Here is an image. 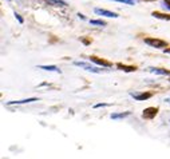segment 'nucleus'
<instances>
[{
  "label": "nucleus",
  "mask_w": 170,
  "mask_h": 159,
  "mask_svg": "<svg viewBox=\"0 0 170 159\" xmlns=\"http://www.w3.org/2000/svg\"><path fill=\"white\" fill-rule=\"evenodd\" d=\"M145 43L147 46L154 47V48H164V47H166V41L159 40V39H154V38H147V39H145Z\"/></svg>",
  "instance_id": "1"
},
{
  "label": "nucleus",
  "mask_w": 170,
  "mask_h": 159,
  "mask_svg": "<svg viewBox=\"0 0 170 159\" xmlns=\"http://www.w3.org/2000/svg\"><path fill=\"white\" fill-rule=\"evenodd\" d=\"M75 66L82 67V68H86V70H87V71H91V72H95V74L101 72V70H99V68H97V67H92V66H90V64L85 63V62H75Z\"/></svg>",
  "instance_id": "2"
},
{
  "label": "nucleus",
  "mask_w": 170,
  "mask_h": 159,
  "mask_svg": "<svg viewBox=\"0 0 170 159\" xmlns=\"http://www.w3.org/2000/svg\"><path fill=\"white\" fill-rule=\"evenodd\" d=\"M157 111H158V108H155V107H149V108H146L145 111H143V118H146V119L154 118L155 115H157Z\"/></svg>",
  "instance_id": "3"
},
{
  "label": "nucleus",
  "mask_w": 170,
  "mask_h": 159,
  "mask_svg": "<svg viewBox=\"0 0 170 159\" xmlns=\"http://www.w3.org/2000/svg\"><path fill=\"white\" fill-rule=\"evenodd\" d=\"M95 13L102 15V16H107V18H118V15L115 12H110V11H106V10H101V8H97Z\"/></svg>",
  "instance_id": "4"
},
{
  "label": "nucleus",
  "mask_w": 170,
  "mask_h": 159,
  "mask_svg": "<svg viewBox=\"0 0 170 159\" xmlns=\"http://www.w3.org/2000/svg\"><path fill=\"white\" fill-rule=\"evenodd\" d=\"M90 60L94 62L95 64H99V66H102V67H111V66H113V64L109 63V62L103 60V59H99V57H95V56H91V57H90Z\"/></svg>",
  "instance_id": "5"
},
{
  "label": "nucleus",
  "mask_w": 170,
  "mask_h": 159,
  "mask_svg": "<svg viewBox=\"0 0 170 159\" xmlns=\"http://www.w3.org/2000/svg\"><path fill=\"white\" fill-rule=\"evenodd\" d=\"M131 96L137 100H146V99L151 98V94H131Z\"/></svg>",
  "instance_id": "6"
},
{
  "label": "nucleus",
  "mask_w": 170,
  "mask_h": 159,
  "mask_svg": "<svg viewBox=\"0 0 170 159\" xmlns=\"http://www.w3.org/2000/svg\"><path fill=\"white\" fill-rule=\"evenodd\" d=\"M36 98H30V99H23V100H15V102H8V104H23V103H30V102H36Z\"/></svg>",
  "instance_id": "7"
},
{
  "label": "nucleus",
  "mask_w": 170,
  "mask_h": 159,
  "mask_svg": "<svg viewBox=\"0 0 170 159\" xmlns=\"http://www.w3.org/2000/svg\"><path fill=\"white\" fill-rule=\"evenodd\" d=\"M117 67L119 70L122 71H126V72H133V71H135V67H131V66H123V64H117Z\"/></svg>",
  "instance_id": "8"
},
{
  "label": "nucleus",
  "mask_w": 170,
  "mask_h": 159,
  "mask_svg": "<svg viewBox=\"0 0 170 159\" xmlns=\"http://www.w3.org/2000/svg\"><path fill=\"white\" fill-rule=\"evenodd\" d=\"M151 15L157 18V19H164V20H170V15H164V13H159V12H153Z\"/></svg>",
  "instance_id": "9"
},
{
  "label": "nucleus",
  "mask_w": 170,
  "mask_h": 159,
  "mask_svg": "<svg viewBox=\"0 0 170 159\" xmlns=\"http://www.w3.org/2000/svg\"><path fill=\"white\" fill-rule=\"evenodd\" d=\"M39 68L46 71H56V72H60V70H58L56 66H39Z\"/></svg>",
  "instance_id": "10"
},
{
  "label": "nucleus",
  "mask_w": 170,
  "mask_h": 159,
  "mask_svg": "<svg viewBox=\"0 0 170 159\" xmlns=\"http://www.w3.org/2000/svg\"><path fill=\"white\" fill-rule=\"evenodd\" d=\"M151 72H155V74H161V75H170V71L167 70H161V68H150Z\"/></svg>",
  "instance_id": "11"
},
{
  "label": "nucleus",
  "mask_w": 170,
  "mask_h": 159,
  "mask_svg": "<svg viewBox=\"0 0 170 159\" xmlns=\"http://www.w3.org/2000/svg\"><path fill=\"white\" fill-rule=\"evenodd\" d=\"M130 112H123V114H113L111 115V119H121V118H126L129 116Z\"/></svg>",
  "instance_id": "12"
},
{
  "label": "nucleus",
  "mask_w": 170,
  "mask_h": 159,
  "mask_svg": "<svg viewBox=\"0 0 170 159\" xmlns=\"http://www.w3.org/2000/svg\"><path fill=\"white\" fill-rule=\"evenodd\" d=\"M47 1H50V3H54V4H59V6H62V7H66L67 6V3L66 1H63V0H47Z\"/></svg>",
  "instance_id": "13"
},
{
  "label": "nucleus",
  "mask_w": 170,
  "mask_h": 159,
  "mask_svg": "<svg viewBox=\"0 0 170 159\" xmlns=\"http://www.w3.org/2000/svg\"><path fill=\"white\" fill-rule=\"evenodd\" d=\"M91 24H97V26H106V23L102 22V20H90Z\"/></svg>",
  "instance_id": "14"
},
{
  "label": "nucleus",
  "mask_w": 170,
  "mask_h": 159,
  "mask_svg": "<svg viewBox=\"0 0 170 159\" xmlns=\"http://www.w3.org/2000/svg\"><path fill=\"white\" fill-rule=\"evenodd\" d=\"M106 106H110V104H106V103H99V104H95V108H99V107H106Z\"/></svg>",
  "instance_id": "15"
},
{
  "label": "nucleus",
  "mask_w": 170,
  "mask_h": 159,
  "mask_svg": "<svg viewBox=\"0 0 170 159\" xmlns=\"http://www.w3.org/2000/svg\"><path fill=\"white\" fill-rule=\"evenodd\" d=\"M15 16H16V18H18V20H19L20 23H23V19H22V16H20L19 13H15Z\"/></svg>",
  "instance_id": "16"
},
{
  "label": "nucleus",
  "mask_w": 170,
  "mask_h": 159,
  "mask_svg": "<svg viewBox=\"0 0 170 159\" xmlns=\"http://www.w3.org/2000/svg\"><path fill=\"white\" fill-rule=\"evenodd\" d=\"M164 4H165V7H167V8H169V10H170V1L165 0V1H164Z\"/></svg>",
  "instance_id": "17"
},
{
  "label": "nucleus",
  "mask_w": 170,
  "mask_h": 159,
  "mask_svg": "<svg viewBox=\"0 0 170 159\" xmlns=\"http://www.w3.org/2000/svg\"><path fill=\"white\" fill-rule=\"evenodd\" d=\"M165 52H167V54H170V48H167V50H165Z\"/></svg>",
  "instance_id": "18"
},
{
  "label": "nucleus",
  "mask_w": 170,
  "mask_h": 159,
  "mask_svg": "<svg viewBox=\"0 0 170 159\" xmlns=\"http://www.w3.org/2000/svg\"><path fill=\"white\" fill-rule=\"evenodd\" d=\"M167 1H170V0H167Z\"/></svg>",
  "instance_id": "19"
}]
</instances>
